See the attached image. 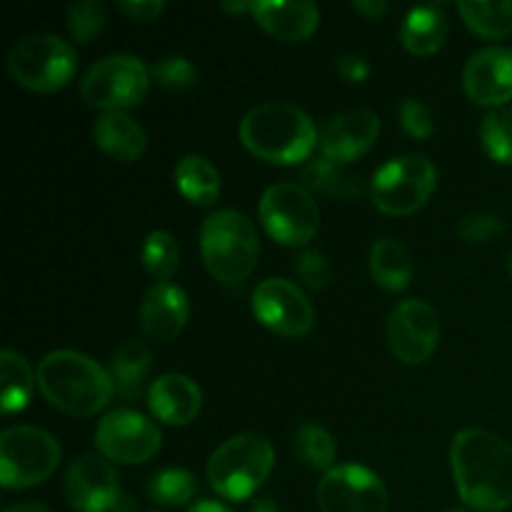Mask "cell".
I'll list each match as a JSON object with an SVG mask.
<instances>
[{
	"label": "cell",
	"instance_id": "cb8c5ba5",
	"mask_svg": "<svg viewBox=\"0 0 512 512\" xmlns=\"http://www.w3.org/2000/svg\"><path fill=\"white\" fill-rule=\"evenodd\" d=\"M175 188L190 205L208 208L220 195V173L203 155H185L175 165Z\"/></svg>",
	"mask_w": 512,
	"mask_h": 512
},
{
	"label": "cell",
	"instance_id": "277c9868",
	"mask_svg": "<svg viewBox=\"0 0 512 512\" xmlns=\"http://www.w3.org/2000/svg\"><path fill=\"white\" fill-rule=\"evenodd\" d=\"M200 255L215 280L240 283L258 263L260 243L255 225L238 210H218L200 228Z\"/></svg>",
	"mask_w": 512,
	"mask_h": 512
},
{
	"label": "cell",
	"instance_id": "f35d334b",
	"mask_svg": "<svg viewBox=\"0 0 512 512\" xmlns=\"http://www.w3.org/2000/svg\"><path fill=\"white\" fill-rule=\"evenodd\" d=\"M338 73L348 83H365L370 75V68L365 63V58H360V55H343V58H338Z\"/></svg>",
	"mask_w": 512,
	"mask_h": 512
},
{
	"label": "cell",
	"instance_id": "5bb4252c",
	"mask_svg": "<svg viewBox=\"0 0 512 512\" xmlns=\"http://www.w3.org/2000/svg\"><path fill=\"white\" fill-rule=\"evenodd\" d=\"M253 313L283 338H305L315 325V310L303 290L283 278H268L253 290Z\"/></svg>",
	"mask_w": 512,
	"mask_h": 512
},
{
	"label": "cell",
	"instance_id": "ab89813d",
	"mask_svg": "<svg viewBox=\"0 0 512 512\" xmlns=\"http://www.w3.org/2000/svg\"><path fill=\"white\" fill-rule=\"evenodd\" d=\"M353 10L365 20H378L388 13V3L385 0H353Z\"/></svg>",
	"mask_w": 512,
	"mask_h": 512
},
{
	"label": "cell",
	"instance_id": "f1b7e54d",
	"mask_svg": "<svg viewBox=\"0 0 512 512\" xmlns=\"http://www.w3.org/2000/svg\"><path fill=\"white\" fill-rule=\"evenodd\" d=\"M195 490H198V483H195L193 473L183 468H165L148 480L145 493H148L150 503L155 505L183 508L195 498Z\"/></svg>",
	"mask_w": 512,
	"mask_h": 512
},
{
	"label": "cell",
	"instance_id": "f546056e",
	"mask_svg": "<svg viewBox=\"0 0 512 512\" xmlns=\"http://www.w3.org/2000/svg\"><path fill=\"white\" fill-rule=\"evenodd\" d=\"M140 260H143L145 270H148L158 283H168L180 265L178 240H175L168 230H153V233L145 238L143 250H140Z\"/></svg>",
	"mask_w": 512,
	"mask_h": 512
},
{
	"label": "cell",
	"instance_id": "8fae6325",
	"mask_svg": "<svg viewBox=\"0 0 512 512\" xmlns=\"http://www.w3.org/2000/svg\"><path fill=\"white\" fill-rule=\"evenodd\" d=\"M95 448L105 460L140 465L153 460L163 448L160 428L135 410H113L95 430Z\"/></svg>",
	"mask_w": 512,
	"mask_h": 512
},
{
	"label": "cell",
	"instance_id": "74e56055",
	"mask_svg": "<svg viewBox=\"0 0 512 512\" xmlns=\"http://www.w3.org/2000/svg\"><path fill=\"white\" fill-rule=\"evenodd\" d=\"M120 13H125L128 18L140 20V23H150L158 15H163L165 3H158V0H128V3H118Z\"/></svg>",
	"mask_w": 512,
	"mask_h": 512
},
{
	"label": "cell",
	"instance_id": "4dcf8cb0",
	"mask_svg": "<svg viewBox=\"0 0 512 512\" xmlns=\"http://www.w3.org/2000/svg\"><path fill=\"white\" fill-rule=\"evenodd\" d=\"M295 455L303 460L305 465L315 470H333L335 458H338V448H335L333 435L325 428L315 423H305L303 428L295 433Z\"/></svg>",
	"mask_w": 512,
	"mask_h": 512
},
{
	"label": "cell",
	"instance_id": "e575fe53",
	"mask_svg": "<svg viewBox=\"0 0 512 512\" xmlns=\"http://www.w3.org/2000/svg\"><path fill=\"white\" fill-rule=\"evenodd\" d=\"M505 233V220L493 213L465 215L458 223V235L468 243H490L493 238Z\"/></svg>",
	"mask_w": 512,
	"mask_h": 512
},
{
	"label": "cell",
	"instance_id": "ee69618b",
	"mask_svg": "<svg viewBox=\"0 0 512 512\" xmlns=\"http://www.w3.org/2000/svg\"><path fill=\"white\" fill-rule=\"evenodd\" d=\"M508 270H510V275H512V250H510V255H508Z\"/></svg>",
	"mask_w": 512,
	"mask_h": 512
},
{
	"label": "cell",
	"instance_id": "83f0119b",
	"mask_svg": "<svg viewBox=\"0 0 512 512\" xmlns=\"http://www.w3.org/2000/svg\"><path fill=\"white\" fill-rule=\"evenodd\" d=\"M303 188L315 190V193L333 195V198H355L360 193V183L353 173L343 168L340 163L328 158H318L303 170Z\"/></svg>",
	"mask_w": 512,
	"mask_h": 512
},
{
	"label": "cell",
	"instance_id": "3957f363",
	"mask_svg": "<svg viewBox=\"0 0 512 512\" xmlns=\"http://www.w3.org/2000/svg\"><path fill=\"white\" fill-rule=\"evenodd\" d=\"M240 143L273 165H298L320 143L318 128L305 110L293 103H263L240 120Z\"/></svg>",
	"mask_w": 512,
	"mask_h": 512
},
{
	"label": "cell",
	"instance_id": "836d02e7",
	"mask_svg": "<svg viewBox=\"0 0 512 512\" xmlns=\"http://www.w3.org/2000/svg\"><path fill=\"white\" fill-rule=\"evenodd\" d=\"M105 25V5L98 0H80L68 10V28L78 43H90Z\"/></svg>",
	"mask_w": 512,
	"mask_h": 512
},
{
	"label": "cell",
	"instance_id": "7402d4cb",
	"mask_svg": "<svg viewBox=\"0 0 512 512\" xmlns=\"http://www.w3.org/2000/svg\"><path fill=\"white\" fill-rule=\"evenodd\" d=\"M448 38V18L440 5H420L405 15L400 25V43L413 55L438 53Z\"/></svg>",
	"mask_w": 512,
	"mask_h": 512
},
{
	"label": "cell",
	"instance_id": "d4e9b609",
	"mask_svg": "<svg viewBox=\"0 0 512 512\" xmlns=\"http://www.w3.org/2000/svg\"><path fill=\"white\" fill-rule=\"evenodd\" d=\"M150 368H153V355H150L148 345L140 340L120 345L110 363V378H113L115 390L128 400L140 398L148 385Z\"/></svg>",
	"mask_w": 512,
	"mask_h": 512
},
{
	"label": "cell",
	"instance_id": "484cf974",
	"mask_svg": "<svg viewBox=\"0 0 512 512\" xmlns=\"http://www.w3.org/2000/svg\"><path fill=\"white\" fill-rule=\"evenodd\" d=\"M0 378H3V413L15 415L28 408L38 378L30 370V363L15 350H3L0 355Z\"/></svg>",
	"mask_w": 512,
	"mask_h": 512
},
{
	"label": "cell",
	"instance_id": "9a60e30c",
	"mask_svg": "<svg viewBox=\"0 0 512 512\" xmlns=\"http://www.w3.org/2000/svg\"><path fill=\"white\" fill-rule=\"evenodd\" d=\"M440 340L438 313L425 300L410 298L393 308L388 318V345L405 365H423Z\"/></svg>",
	"mask_w": 512,
	"mask_h": 512
},
{
	"label": "cell",
	"instance_id": "d6986e66",
	"mask_svg": "<svg viewBox=\"0 0 512 512\" xmlns=\"http://www.w3.org/2000/svg\"><path fill=\"white\" fill-rule=\"evenodd\" d=\"M148 405L165 425H190L203 410V393L198 385L180 373H165L153 380L148 390Z\"/></svg>",
	"mask_w": 512,
	"mask_h": 512
},
{
	"label": "cell",
	"instance_id": "ffe728a7",
	"mask_svg": "<svg viewBox=\"0 0 512 512\" xmlns=\"http://www.w3.org/2000/svg\"><path fill=\"white\" fill-rule=\"evenodd\" d=\"M253 20L273 38L283 43H303L318 30L320 10L310 0L298 3H268V0H255Z\"/></svg>",
	"mask_w": 512,
	"mask_h": 512
},
{
	"label": "cell",
	"instance_id": "4fadbf2b",
	"mask_svg": "<svg viewBox=\"0 0 512 512\" xmlns=\"http://www.w3.org/2000/svg\"><path fill=\"white\" fill-rule=\"evenodd\" d=\"M320 512H385V483L363 465H335L318 485Z\"/></svg>",
	"mask_w": 512,
	"mask_h": 512
},
{
	"label": "cell",
	"instance_id": "60d3db41",
	"mask_svg": "<svg viewBox=\"0 0 512 512\" xmlns=\"http://www.w3.org/2000/svg\"><path fill=\"white\" fill-rule=\"evenodd\" d=\"M188 512H230L225 505L215 503V500H198Z\"/></svg>",
	"mask_w": 512,
	"mask_h": 512
},
{
	"label": "cell",
	"instance_id": "8d00e7d4",
	"mask_svg": "<svg viewBox=\"0 0 512 512\" xmlns=\"http://www.w3.org/2000/svg\"><path fill=\"white\" fill-rule=\"evenodd\" d=\"M295 275L310 290H323L330 283V265L320 250H305L295 258Z\"/></svg>",
	"mask_w": 512,
	"mask_h": 512
},
{
	"label": "cell",
	"instance_id": "e0dca14e",
	"mask_svg": "<svg viewBox=\"0 0 512 512\" xmlns=\"http://www.w3.org/2000/svg\"><path fill=\"white\" fill-rule=\"evenodd\" d=\"M380 135V120L373 110L358 108L333 115L320 130L323 158L345 165L368 153Z\"/></svg>",
	"mask_w": 512,
	"mask_h": 512
},
{
	"label": "cell",
	"instance_id": "b9f144b4",
	"mask_svg": "<svg viewBox=\"0 0 512 512\" xmlns=\"http://www.w3.org/2000/svg\"><path fill=\"white\" fill-rule=\"evenodd\" d=\"M5 512H50L45 508L43 503H18L13 505V508H8Z\"/></svg>",
	"mask_w": 512,
	"mask_h": 512
},
{
	"label": "cell",
	"instance_id": "9c48e42d",
	"mask_svg": "<svg viewBox=\"0 0 512 512\" xmlns=\"http://www.w3.org/2000/svg\"><path fill=\"white\" fill-rule=\"evenodd\" d=\"M150 68L135 55H108L88 68L80 83V95L90 108L105 110H128L143 103L148 95Z\"/></svg>",
	"mask_w": 512,
	"mask_h": 512
},
{
	"label": "cell",
	"instance_id": "44dd1931",
	"mask_svg": "<svg viewBox=\"0 0 512 512\" xmlns=\"http://www.w3.org/2000/svg\"><path fill=\"white\" fill-rule=\"evenodd\" d=\"M93 140L105 155L120 163H135L148 148L145 130L123 110L100 115L93 125Z\"/></svg>",
	"mask_w": 512,
	"mask_h": 512
},
{
	"label": "cell",
	"instance_id": "2e32d148",
	"mask_svg": "<svg viewBox=\"0 0 512 512\" xmlns=\"http://www.w3.org/2000/svg\"><path fill=\"white\" fill-rule=\"evenodd\" d=\"M463 88L475 105L503 108L512 100V50L490 45L470 55L463 70Z\"/></svg>",
	"mask_w": 512,
	"mask_h": 512
},
{
	"label": "cell",
	"instance_id": "4316f807",
	"mask_svg": "<svg viewBox=\"0 0 512 512\" xmlns=\"http://www.w3.org/2000/svg\"><path fill=\"white\" fill-rule=\"evenodd\" d=\"M458 13L468 23L473 33L480 38L500 40L512 33V3L500 0V3H480V0H463L458 3Z\"/></svg>",
	"mask_w": 512,
	"mask_h": 512
},
{
	"label": "cell",
	"instance_id": "7c38bea8",
	"mask_svg": "<svg viewBox=\"0 0 512 512\" xmlns=\"http://www.w3.org/2000/svg\"><path fill=\"white\" fill-rule=\"evenodd\" d=\"M63 493L75 512H130L118 473L100 455H78L65 473Z\"/></svg>",
	"mask_w": 512,
	"mask_h": 512
},
{
	"label": "cell",
	"instance_id": "603a6c76",
	"mask_svg": "<svg viewBox=\"0 0 512 512\" xmlns=\"http://www.w3.org/2000/svg\"><path fill=\"white\" fill-rule=\"evenodd\" d=\"M413 255L400 240L380 238L370 250V273L375 285L390 293H400L413 280Z\"/></svg>",
	"mask_w": 512,
	"mask_h": 512
},
{
	"label": "cell",
	"instance_id": "5b68a950",
	"mask_svg": "<svg viewBox=\"0 0 512 512\" xmlns=\"http://www.w3.org/2000/svg\"><path fill=\"white\" fill-rule=\"evenodd\" d=\"M275 463L268 438L243 433L225 440L208 460L210 488L225 500H245L260 490Z\"/></svg>",
	"mask_w": 512,
	"mask_h": 512
},
{
	"label": "cell",
	"instance_id": "30bf717a",
	"mask_svg": "<svg viewBox=\"0 0 512 512\" xmlns=\"http://www.w3.org/2000/svg\"><path fill=\"white\" fill-rule=\"evenodd\" d=\"M258 213L265 233L283 245H305L320 230L318 200L298 183L270 185Z\"/></svg>",
	"mask_w": 512,
	"mask_h": 512
},
{
	"label": "cell",
	"instance_id": "1f68e13d",
	"mask_svg": "<svg viewBox=\"0 0 512 512\" xmlns=\"http://www.w3.org/2000/svg\"><path fill=\"white\" fill-rule=\"evenodd\" d=\"M480 140H483L485 153L495 163L512 165V110H490L483 118V125H480Z\"/></svg>",
	"mask_w": 512,
	"mask_h": 512
},
{
	"label": "cell",
	"instance_id": "d6a6232c",
	"mask_svg": "<svg viewBox=\"0 0 512 512\" xmlns=\"http://www.w3.org/2000/svg\"><path fill=\"white\" fill-rule=\"evenodd\" d=\"M150 78L153 83H158L160 88L173 90V93H183L190 90L198 83V68L190 63L183 55H168V58H160L158 63L150 68Z\"/></svg>",
	"mask_w": 512,
	"mask_h": 512
},
{
	"label": "cell",
	"instance_id": "7bdbcfd3",
	"mask_svg": "<svg viewBox=\"0 0 512 512\" xmlns=\"http://www.w3.org/2000/svg\"><path fill=\"white\" fill-rule=\"evenodd\" d=\"M250 512H278V505L273 503V498H258Z\"/></svg>",
	"mask_w": 512,
	"mask_h": 512
},
{
	"label": "cell",
	"instance_id": "7a4b0ae2",
	"mask_svg": "<svg viewBox=\"0 0 512 512\" xmlns=\"http://www.w3.org/2000/svg\"><path fill=\"white\" fill-rule=\"evenodd\" d=\"M35 378L43 398L55 410L73 418L98 415L115 393L110 370L75 350H55L45 355Z\"/></svg>",
	"mask_w": 512,
	"mask_h": 512
},
{
	"label": "cell",
	"instance_id": "6da1fadb",
	"mask_svg": "<svg viewBox=\"0 0 512 512\" xmlns=\"http://www.w3.org/2000/svg\"><path fill=\"white\" fill-rule=\"evenodd\" d=\"M455 488L470 510L503 512L512 505V445L483 428L460 430L450 448Z\"/></svg>",
	"mask_w": 512,
	"mask_h": 512
},
{
	"label": "cell",
	"instance_id": "52a82bcc",
	"mask_svg": "<svg viewBox=\"0 0 512 512\" xmlns=\"http://www.w3.org/2000/svg\"><path fill=\"white\" fill-rule=\"evenodd\" d=\"M8 70L13 80L35 93H55L73 80L78 55L73 45L58 35L33 33L20 38L8 53Z\"/></svg>",
	"mask_w": 512,
	"mask_h": 512
},
{
	"label": "cell",
	"instance_id": "8992f818",
	"mask_svg": "<svg viewBox=\"0 0 512 512\" xmlns=\"http://www.w3.org/2000/svg\"><path fill=\"white\" fill-rule=\"evenodd\" d=\"M58 440L35 425H13L0 435V483L5 490H28L45 483L60 465Z\"/></svg>",
	"mask_w": 512,
	"mask_h": 512
},
{
	"label": "cell",
	"instance_id": "f6af8a7d",
	"mask_svg": "<svg viewBox=\"0 0 512 512\" xmlns=\"http://www.w3.org/2000/svg\"><path fill=\"white\" fill-rule=\"evenodd\" d=\"M450 512H465V510H450Z\"/></svg>",
	"mask_w": 512,
	"mask_h": 512
},
{
	"label": "cell",
	"instance_id": "d590c367",
	"mask_svg": "<svg viewBox=\"0 0 512 512\" xmlns=\"http://www.w3.org/2000/svg\"><path fill=\"white\" fill-rule=\"evenodd\" d=\"M398 120L400 125H403L405 133L415 140H425L435 133V123H433V115H430V108L418 98L403 100Z\"/></svg>",
	"mask_w": 512,
	"mask_h": 512
},
{
	"label": "cell",
	"instance_id": "ba28073f",
	"mask_svg": "<svg viewBox=\"0 0 512 512\" xmlns=\"http://www.w3.org/2000/svg\"><path fill=\"white\" fill-rule=\"evenodd\" d=\"M438 175L435 165L423 155H398L375 170L370 180L373 205L385 215H413L423 208L433 195Z\"/></svg>",
	"mask_w": 512,
	"mask_h": 512
},
{
	"label": "cell",
	"instance_id": "ac0fdd59",
	"mask_svg": "<svg viewBox=\"0 0 512 512\" xmlns=\"http://www.w3.org/2000/svg\"><path fill=\"white\" fill-rule=\"evenodd\" d=\"M188 313L190 305L183 288L173 283H155L140 303L138 323L148 340L170 343L185 330Z\"/></svg>",
	"mask_w": 512,
	"mask_h": 512
}]
</instances>
